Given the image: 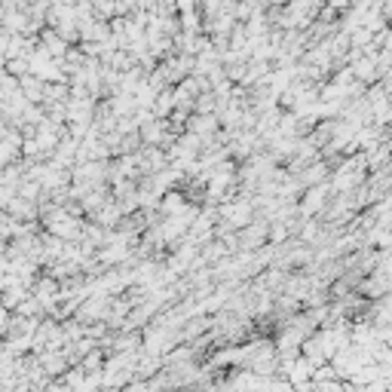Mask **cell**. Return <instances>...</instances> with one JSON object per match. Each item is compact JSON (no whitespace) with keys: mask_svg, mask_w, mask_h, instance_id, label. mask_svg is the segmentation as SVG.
Masks as SVG:
<instances>
[{"mask_svg":"<svg viewBox=\"0 0 392 392\" xmlns=\"http://www.w3.org/2000/svg\"><path fill=\"white\" fill-rule=\"evenodd\" d=\"M126 392H144V386H132V389H126Z\"/></svg>","mask_w":392,"mask_h":392,"instance_id":"2","label":"cell"},{"mask_svg":"<svg viewBox=\"0 0 392 392\" xmlns=\"http://www.w3.org/2000/svg\"><path fill=\"white\" fill-rule=\"evenodd\" d=\"M309 392H353V389L343 386V383H337L331 377V380H313V389Z\"/></svg>","mask_w":392,"mask_h":392,"instance_id":"1","label":"cell"}]
</instances>
